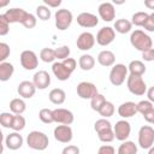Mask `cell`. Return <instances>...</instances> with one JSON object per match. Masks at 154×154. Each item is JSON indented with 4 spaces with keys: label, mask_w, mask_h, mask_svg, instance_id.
<instances>
[{
    "label": "cell",
    "mask_w": 154,
    "mask_h": 154,
    "mask_svg": "<svg viewBox=\"0 0 154 154\" xmlns=\"http://www.w3.org/2000/svg\"><path fill=\"white\" fill-rule=\"evenodd\" d=\"M130 43L134 48H136L140 52H143L148 48L153 47V40L152 37L146 34L143 30L141 29H136L131 32L130 35Z\"/></svg>",
    "instance_id": "cell-1"
},
{
    "label": "cell",
    "mask_w": 154,
    "mask_h": 154,
    "mask_svg": "<svg viewBox=\"0 0 154 154\" xmlns=\"http://www.w3.org/2000/svg\"><path fill=\"white\" fill-rule=\"evenodd\" d=\"M26 144L34 150H45L49 144V138L45 132L34 130L26 136Z\"/></svg>",
    "instance_id": "cell-2"
},
{
    "label": "cell",
    "mask_w": 154,
    "mask_h": 154,
    "mask_svg": "<svg viewBox=\"0 0 154 154\" xmlns=\"http://www.w3.org/2000/svg\"><path fill=\"white\" fill-rule=\"evenodd\" d=\"M126 87L128 90L136 96L144 95L147 90V84L142 78V76H136V75H129L126 77Z\"/></svg>",
    "instance_id": "cell-3"
},
{
    "label": "cell",
    "mask_w": 154,
    "mask_h": 154,
    "mask_svg": "<svg viewBox=\"0 0 154 154\" xmlns=\"http://www.w3.org/2000/svg\"><path fill=\"white\" fill-rule=\"evenodd\" d=\"M72 20H73V14L70 10H67V8L57 10V12L54 14V22H55V26L58 30L64 31V30L69 29L72 24Z\"/></svg>",
    "instance_id": "cell-4"
},
{
    "label": "cell",
    "mask_w": 154,
    "mask_h": 154,
    "mask_svg": "<svg viewBox=\"0 0 154 154\" xmlns=\"http://www.w3.org/2000/svg\"><path fill=\"white\" fill-rule=\"evenodd\" d=\"M128 77V66H125L124 64H113L112 69L109 71V82L116 85L119 87L122 85L125 79Z\"/></svg>",
    "instance_id": "cell-5"
},
{
    "label": "cell",
    "mask_w": 154,
    "mask_h": 154,
    "mask_svg": "<svg viewBox=\"0 0 154 154\" xmlns=\"http://www.w3.org/2000/svg\"><path fill=\"white\" fill-rule=\"evenodd\" d=\"M138 144L142 149H150L154 144V129L150 125H143L138 130Z\"/></svg>",
    "instance_id": "cell-6"
},
{
    "label": "cell",
    "mask_w": 154,
    "mask_h": 154,
    "mask_svg": "<svg viewBox=\"0 0 154 154\" xmlns=\"http://www.w3.org/2000/svg\"><path fill=\"white\" fill-rule=\"evenodd\" d=\"M19 60H20V65L24 70H28V71H31V70H35L37 66H38V58L36 55V53L34 51H30V49H25L20 53V57H19Z\"/></svg>",
    "instance_id": "cell-7"
},
{
    "label": "cell",
    "mask_w": 154,
    "mask_h": 154,
    "mask_svg": "<svg viewBox=\"0 0 154 154\" xmlns=\"http://www.w3.org/2000/svg\"><path fill=\"white\" fill-rule=\"evenodd\" d=\"M116 38V31L112 26H103L101 28L95 37V42L102 47H106L111 45Z\"/></svg>",
    "instance_id": "cell-8"
},
{
    "label": "cell",
    "mask_w": 154,
    "mask_h": 154,
    "mask_svg": "<svg viewBox=\"0 0 154 154\" xmlns=\"http://www.w3.org/2000/svg\"><path fill=\"white\" fill-rule=\"evenodd\" d=\"M112 130H113V134H114V138L122 142V141L128 140V137L130 136L131 125L128 120L122 119V120H118L116 123V125L112 126Z\"/></svg>",
    "instance_id": "cell-9"
},
{
    "label": "cell",
    "mask_w": 154,
    "mask_h": 154,
    "mask_svg": "<svg viewBox=\"0 0 154 154\" xmlns=\"http://www.w3.org/2000/svg\"><path fill=\"white\" fill-rule=\"evenodd\" d=\"M53 135H54V138L60 143H70L73 138V131H72L71 126L66 125V124L55 126Z\"/></svg>",
    "instance_id": "cell-10"
},
{
    "label": "cell",
    "mask_w": 154,
    "mask_h": 154,
    "mask_svg": "<svg viewBox=\"0 0 154 154\" xmlns=\"http://www.w3.org/2000/svg\"><path fill=\"white\" fill-rule=\"evenodd\" d=\"M77 95L83 99V100H90L93 95H95L97 93V88L94 83L91 82H87V81H83V82H79L77 84Z\"/></svg>",
    "instance_id": "cell-11"
},
{
    "label": "cell",
    "mask_w": 154,
    "mask_h": 154,
    "mask_svg": "<svg viewBox=\"0 0 154 154\" xmlns=\"http://www.w3.org/2000/svg\"><path fill=\"white\" fill-rule=\"evenodd\" d=\"M75 120L73 113L67 108H55L53 109V122L58 124H66L71 125Z\"/></svg>",
    "instance_id": "cell-12"
},
{
    "label": "cell",
    "mask_w": 154,
    "mask_h": 154,
    "mask_svg": "<svg viewBox=\"0 0 154 154\" xmlns=\"http://www.w3.org/2000/svg\"><path fill=\"white\" fill-rule=\"evenodd\" d=\"M95 45V36L89 32V31H84L82 34H79V36L77 37L76 41V46L79 51H90Z\"/></svg>",
    "instance_id": "cell-13"
},
{
    "label": "cell",
    "mask_w": 154,
    "mask_h": 154,
    "mask_svg": "<svg viewBox=\"0 0 154 154\" xmlns=\"http://www.w3.org/2000/svg\"><path fill=\"white\" fill-rule=\"evenodd\" d=\"M4 14H5V17H6V19L8 20L10 24H12V23H20V24H23V22H24L25 18L28 17L29 12H26V11L23 10V8L13 7V8L7 10Z\"/></svg>",
    "instance_id": "cell-14"
},
{
    "label": "cell",
    "mask_w": 154,
    "mask_h": 154,
    "mask_svg": "<svg viewBox=\"0 0 154 154\" xmlns=\"http://www.w3.org/2000/svg\"><path fill=\"white\" fill-rule=\"evenodd\" d=\"M97 12H99V17L103 22H112L116 18V8L112 2H107V1L101 2L99 5Z\"/></svg>",
    "instance_id": "cell-15"
},
{
    "label": "cell",
    "mask_w": 154,
    "mask_h": 154,
    "mask_svg": "<svg viewBox=\"0 0 154 154\" xmlns=\"http://www.w3.org/2000/svg\"><path fill=\"white\" fill-rule=\"evenodd\" d=\"M32 83L36 87V89L45 90L51 84V76H49V73L47 71L40 70V71H37V72L34 73V76H32Z\"/></svg>",
    "instance_id": "cell-16"
},
{
    "label": "cell",
    "mask_w": 154,
    "mask_h": 154,
    "mask_svg": "<svg viewBox=\"0 0 154 154\" xmlns=\"http://www.w3.org/2000/svg\"><path fill=\"white\" fill-rule=\"evenodd\" d=\"M77 24L82 28H95L99 24V17L90 12H82L77 16Z\"/></svg>",
    "instance_id": "cell-17"
},
{
    "label": "cell",
    "mask_w": 154,
    "mask_h": 154,
    "mask_svg": "<svg viewBox=\"0 0 154 154\" xmlns=\"http://www.w3.org/2000/svg\"><path fill=\"white\" fill-rule=\"evenodd\" d=\"M17 93L22 99H31L36 93V87L30 81H22L17 87Z\"/></svg>",
    "instance_id": "cell-18"
},
{
    "label": "cell",
    "mask_w": 154,
    "mask_h": 154,
    "mask_svg": "<svg viewBox=\"0 0 154 154\" xmlns=\"http://www.w3.org/2000/svg\"><path fill=\"white\" fill-rule=\"evenodd\" d=\"M23 136L19 135V131H13L11 134L7 135V137L5 138V144L8 149L11 150H17L23 146Z\"/></svg>",
    "instance_id": "cell-19"
},
{
    "label": "cell",
    "mask_w": 154,
    "mask_h": 154,
    "mask_svg": "<svg viewBox=\"0 0 154 154\" xmlns=\"http://www.w3.org/2000/svg\"><path fill=\"white\" fill-rule=\"evenodd\" d=\"M52 72H53V75L57 77V79H59V81H61V82H64V81H67L70 77H71V71H69L65 66H64V64L61 63V61H55V63H53V65H52Z\"/></svg>",
    "instance_id": "cell-20"
},
{
    "label": "cell",
    "mask_w": 154,
    "mask_h": 154,
    "mask_svg": "<svg viewBox=\"0 0 154 154\" xmlns=\"http://www.w3.org/2000/svg\"><path fill=\"white\" fill-rule=\"evenodd\" d=\"M137 113V108H136V103L132 101H126L123 102L119 107H118V114L126 119V118H131Z\"/></svg>",
    "instance_id": "cell-21"
},
{
    "label": "cell",
    "mask_w": 154,
    "mask_h": 154,
    "mask_svg": "<svg viewBox=\"0 0 154 154\" xmlns=\"http://www.w3.org/2000/svg\"><path fill=\"white\" fill-rule=\"evenodd\" d=\"M97 63L101 66L109 67L116 63V55H114V53L112 51H108V49L101 51L99 53V55H97Z\"/></svg>",
    "instance_id": "cell-22"
},
{
    "label": "cell",
    "mask_w": 154,
    "mask_h": 154,
    "mask_svg": "<svg viewBox=\"0 0 154 154\" xmlns=\"http://www.w3.org/2000/svg\"><path fill=\"white\" fill-rule=\"evenodd\" d=\"M14 66L8 61L0 63V82H7L13 76Z\"/></svg>",
    "instance_id": "cell-23"
},
{
    "label": "cell",
    "mask_w": 154,
    "mask_h": 154,
    "mask_svg": "<svg viewBox=\"0 0 154 154\" xmlns=\"http://www.w3.org/2000/svg\"><path fill=\"white\" fill-rule=\"evenodd\" d=\"M48 99L54 105H61L65 102L66 100V93L61 89V88H54L49 91L48 94Z\"/></svg>",
    "instance_id": "cell-24"
},
{
    "label": "cell",
    "mask_w": 154,
    "mask_h": 154,
    "mask_svg": "<svg viewBox=\"0 0 154 154\" xmlns=\"http://www.w3.org/2000/svg\"><path fill=\"white\" fill-rule=\"evenodd\" d=\"M26 109V103L22 97H16L10 101V111L13 114H23Z\"/></svg>",
    "instance_id": "cell-25"
},
{
    "label": "cell",
    "mask_w": 154,
    "mask_h": 154,
    "mask_svg": "<svg viewBox=\"0 0 154 154\" xmlns=\"http://www.w3.org/2000/svg\"><path fill=\"white\" fill-rule=\"evenodd\" d=\"M114 31L119 32V34H128L131 31L132 29V24L130 20L125 19V18H120V19H117L114 22V26H113Z\"/></svg>",
    "instance_id": "cell-26"
},
{
    "label": "cell",
    "mask_w": 154,
    "mask_h": 154,
    "mask_svg": "<svg viewBox=\"0 0 154 154\" xmlns=\"http://www.w3.org/2000/svg\"><path fill=\"white\" fill-rule=\"evenodd\" d=\"M128 72H130V75L143 76V73L146 72V65L141 60H132L128 66Z\"/></svg>",
    "instance_id": "cell-27"
},
{
    "label": "cell",
    "mask_w": 154,
    "mask_h": 154,
    "mask_svg": "<svg viewBox=\"0 0 154 154\" xmlns=\"http://www.w3.org/2000/svg\"><path fill=\"white\" fill-rule=\"evenodd\" d=\"M78 65L83 71H90L95 66V59L90 54H82L78 59Z\"/></svg>",
    "instance_id": "cell-28"
},
{
    "label": "cell",
    "mask_w": 154,
    "mask_h": 154,
    "mask_svg": "<svg viewBox=\"0 0 154 154\" xmlns=\"http://www.w3.org/2000/svg\"><path fill=\"white\" fill-rule=\"evenodd\" d=\"M137 146L132 141H122V144L118 148V154H136Z\"/></svg>",
    "instance_id": "cell-29"
},
{
    "label": "cell",
    "mask_w": 154,
    "mask_h": 154,
    "mask_svg": "<svg viewBox=\"0 0 154 154\" xmlns=\"http://www.w3.org/2000/svg\"><path fill=\"white\" fill-rule=\"evenodd\" d=\"M114 111H116L114 105H113L111 101H107V100H106L97 112H99V114H100L102 118H109V117H112V116L114 114Z\"/></svg>",
    "instance_id": "cell-30"
},
{
    "label": "cell",
    "mask_w": 154,
    "mask_h": 154,
    "mask_svg": "<svg viewBox=\"0 0 154 154\" xmlns=\"http://www.w3.org/2000/svg\"><path fill=\"white\" fill-rule=\"evenodd\" d=\"M40 59L43 61V63H53L55 60V53H54V49L53 48H42L40 51Z\"/></svg>",
    "instance_id": "cell-31"
},
{
    "label": "cell",
    "mask_w": 154,
    "mask_h": 154,
    "mask_svg": "<svg viewBox=\"0 0 154 154\" xmlns=\"http://www.w3.org/2000/svg\"><path fill=\"white\" fill-rule=\"evenodd\" d=\"M106 101V97L102 95V94H100L99 91L95 94V95H93L91 96V99H90V107H91V109L93 111H99L100 109V107L103 105V102Z\"/></svg>",
    "instance_id": "cell-32"
},
{
    "label": "cell",
    "mask_w": 154,
    "mask_h": 154,
    "mask_svg": "<svg viewBox=\"0 0 154 154\" xmlns=\"http://www.w3.org/2000/svg\"><path fill=\"white\" fill-rule=\"evenodd\" d=\"M25 118L22 114H13V119H12V125L11 129L13 131H22L25 128Z\"/></svg>",
    "instance_id": "cell-33"
},
{
    "label": "cell",
    "mask_w": 154,
    "mask_h": 154,
    "mask_svg": "<svg viewBox=\"0 0 154 154\" xmlns=\"http://www.w3.org/2000/svg\"><path fill=\"white\" fill-rule=\"evenodd\" d=\"M96 134H97L99 140H100L101 142H103V143H109V142L114 141V134H113L112 128L103 129V130H101V131H99V132H96Z\"/></svg>",
    "instance_id": "cell-34"
},
{
    "label": "cell",
    "mask_w": 154,
    "mask_h": 154,
    "mask_svg": "<svg viewBox=\"0 0 154 154\" xmlns=\"http://www.w3.org/2000/svg\"><path fill=\"white\" fill-rule=\"evenodd\" d=\"M51 16H52V12H51V10H49L48 6L40 5V6L36 7V17L38 19H41V20L45 22V20H48L51 18Z\"/></svg>",
    "instance_id": "cell-35"
},
{
    "label": "cell",
    "mask_w": 154,
    "mask_h": 154,
    "mask_svg": "<svg viewBox=\"0 0 154 154\" xmlns=\"http://www.w3.org/2000/svg\"><path fill=\"white\" fill-rule=\"evenodd\" d=\"M148 14H149V13L143 12V11L136 12V13H134V14H132V17H131V20H130V22H131V24H132V25H135V26H142V25H143V23H144V20L147 19Z\"/></svg>",
    "instance_id": "cell-36"
},
{
    "label": "cell",
    "mask_w": 154,
    "mask_h": 154,
    "mask_svg": "<svg viewBox=\"0 0 154 154\" xmlns=\"http://www.w3.org/2000/svg\"><path fill=\"white\" fill-rule=\"evenodd\" d=\"M38 118L45 124L53 123V109H49V108H42V109H40Z\"/></svg>",
    "instance_id": "cell-37"
},
{
    "label": "cell",
    "mask_w": 154,
    "mask_h": 154,
    "mask_svg": "<svg viewBox=\"0 0 154 154\" xmlns=\"http://www.w3.org/2000/svg\"><path fill=\"white\" fill-rule=\"evenodd\" d=\"M54 53H55V59H60V60H64L66 58L70 57V47L69 46H60L58 48L54 49Z\"/></svg>",
    "instance_id": "cell-38"
},
{
    "label": "cell",
    "mask_w": 154,
    "mask_h": 154,
    "mask_svg": "<svg viewBox=\"0 0 154 154\" xmlns=\"http://www.w3.org/2000/svg\"><path fill=\"white\" fill-rule=\"evenodd\" d=\"M136 108H137V113L143 114V113H146V112L153 109V108H154V105H153V102L149 101V100H142V101H140L138 103H136Z\"/></svg>",
    "instance_id": "cell-39"
},
{
    "label": "cell",
    "mask_w": 154,
    "mask_h": 154,
    "mask_svg": "<svg viewBox=\"0 0 154 154\" xmlns=\"http://www.w3.org/2000/svg\"><path fill=\"white\" fill-rule=\"evenodd\" d=\"M12 119H13V113L11 112H2L0 113V125L4 128L10 129L12 125Z\"/></svg>",
    "instance_id": "cell-40"
},
{
    "label": "cell",
    "mask_w": 154,
    "mask_h": 154,
    "mask_svg": "<svg viewBox=\"0 0 154 154\" xmlns=\"http://www.w3.org/2000/svg\"><path fill=\"white\" fill-rule=\"evenodd\" d=\"M108 128H112V124L111 122L107 119V118H101V119H97L94 124V130L96 132L103 130V129H108Z\"/></svg>",
    "instance_id": "cell-41"
},
{
    "label": "cell",
    "mask_w": 154,
    "mask_h": 154,
    "mask_svg": "<svg viewBox=\"0 0 154 154\" xmlns=\"http://www.w3.org/2000/svg\"><path fill=\"white\" fill-rule=\"evenodd\" d=\"M10 32V23L5 14H0V36H6Z\"/></svg>",
    "instance_id": "cell-42"
},
{
    "label": "cell",
    "mask_w": 154,
    "mask_h": 154,
    "mask_svg": "<svg viewBox=\"0 0 154 154\" xmlns=\"http://www.w3.org/2000/svg\"><path fill=\"white\" fill-rule=\"evenodd\" d=\"M11 54L10 46L6 42H0V63L5 61Z\"/></svg>",
    "instance_id": "cell-43"
},
{
    "label": "cell",
    "mask_w": 154,
    "mask_h": 154,
    "mask_svg": "<svg viewBox=\"0 0 154 154\" xmlns=\"http://www.w3.org/2000/svg\"><path fill=\"white\" fill-rule=\"evenodd\" d=\"M142 28H143L144 30L149 31V32H153V31H154V13H149V14H148V17H147V19L144 20Z\"/></svg>",
    "instance_id": "cell-44"
},
{
    "label": "cell",
    "mask_w": 154,
    "mask_h": 154,
    "mask_svg": "<svg viewBox=\"0 0 154 154\" xmlns=\"http://www.w3.org/2000/svg\"><path fill=\"white\" fill-rule=\"evenodd\" d=\"M36 23H37V19H36V17L32 14V13H29L28 14V17L25 18V20L23 22V26H25L26 29H32V28H35L36 26Z\"/></svg>",
    "instance_id": "cell-45"
},
{
    "label": "cell",
    "mask_w": 154,
    "mask_h": 154,
    "mask_svg": "<svg viewBox=\"0 0 154 154\" xmlns=\"http://www.w3.org/2000/svg\"><path fill=\"white\" fill-rule=\"evenodd\" d=\"M63 64H64V66L69 70V71H71V72H73L75 70H76V67H77V61L73 59V58H66V59H64L63 61H61Z\"/></svg>",
    "instance_id": "cell-46"
},
{
    "label": "cell",
    "mask_w": 154,
    "mask_h": 154,
    "mask_svg": "<svg viewBox=\"0 0 154 154\" xmlns=\"http://www.w3.org/2000/svg\"><path fill=\"white\" fill-rule=\"evenodd\" d=\"M97 153L99 154H114L116 153V149L111 144H103V146H101L97 149Z\"/></svg>",
    "instance_id": "cell-47"
},
{
    "label": "cell",
    "mask_w": 154,
    "mask_h": 154,
    "mask_svg": "<svg viewBox=\"0 0 154 154\" xmlns=\"http://www.w3.org/2000/svg\"><path fill=\"white\" fill-rule=\"evenodd\" d=\"M142 58H143V60L144 61H153L154 60V48L152 47V48H148V49H146V51H143L142 52Z\"/></svg>",
    "instance_id": "cell-48"
},
{
    "label": "cell",
    "mask_w": 154,
    "mask_h": 154,
    "mask_svg": "<svg viewBox=\"0 0 154 154\" xmlns=\"http://www.w3.org/2000/svg\"><path fill=\"white\" fill-rule=\"evenodd\" d=\"M79 148L77 147V146H73V144H70V146H67V147H65L64 149H63V154H79Z\"/></svg>",
    "instance_id": "cell-49"
},
{
    "label": "cell",
    "mask_w": 154,
    "mask_h": 154,
    "mask_svg": "<svg viewBox=\"0 0 154 154\" xmlns=\"http://www.w3.org/2000/svg\"><path fill=\"white\" fill-rule=\"evenodd\" d=\"M43 1V4L46 5V6H48L49 8H57V7H59L60 5H61V2H63V0H42Z\"/></svg>",
    "instance_id": "cell-50"
},
{
    "label": "cell",
    "mask_w": 154,
    "mask_h": 154,
    "mask_svg": "<svg viewBox=\"0 0 154 154\" xmlns=\"http://www.w3.org/2000/svg\"><path fill=\"white\" fill-rule=\"evenodd\" d=\"M142 116H143V118H144V120L147 123H149V124H153L154 123V108L150 109V111H148V112H146V113H143Z\"/></svg>",
    "instance_id": "cell-51"
},
{
    "label": "cell",
    "mask_w": 154,
    "mask_h": 154,
    "mask_svg": "<svg viewBox=\"0 0 154 154\" xmlns=\"http://www.w3.org/2000/svg\"><path fill=\"white\" fill-rule=\"evenodd\" d=\"M146 94H147V96H148V100L153 102V101H154V88H153V87H150L149 89L147 88Z\"/></svg>",
    "instance_id": "cell-52"
},
{
    "label": "cell",
    "mask_w": 154,
    "mask_h": 154,
    "mask_svg": "<svg viewBox=\"0 0 154 154\" xmlns=\"http://www.w3.org/2000/svg\"><path fill=\"white\" fill-rule=\"evenodd\" d=\"M144 6L149 10H154V0H144Z\"/></svg>",
    "instance_id": "cell-53"
},
{
    "label": "cell",
    "mask_w": 154,
    "mask_h": 154,
    "mask_svg": "<svg viewBox=\"0 0 154 154\" xmlns=\"http://www.w3.org/2000/svg\"><path fill=\"white\" fill-rule=\"evenodd\" d=\"M10 1H11V0H0V8L6 7V6L10 4Z\"/></svg>",
    "instance_id": "cell-54"
},
{
    "label": "cell",
    "mask_w": 154,
    "mask_h": 154,
    "mask_svg": "<svg viewBox=\"0 0 154 154\" xmlns=\"http://www.w3.org/2000/svg\"><path fill=\"white\" fill-rule=\"evenodd\" d=\"M125 1L126 0H112V4L113 5H123V4H125Z\"/></svg>",
    "instance_id": "cell-55"
},
{
    "label": "cell",
    "mask_w": 154,
    "mask_h": 154,
    "mask_svg": "<svg viewBox=\"0 0 154 154\" xmlns=\"http://www.w3.org/2000/svg\"><path fill=\"white\" fill-rule=\"evenodd\" d=\"M4 141V134H2V130L0 129V143H2Z\"/></svg>",
    "instance_id": "cell-56"
},
{
    "label": "cell",
    "mask_w": 154,
    "mask_h": 154,
    "mask_svg": "<svg viewBox=\"0 0 154 154\" xmlns=\"http://www.w3.org/2000/svg\"><path fill=\"white\" fill-rule=\"evenodd\" d=\"M4 152V144L2 143H0V154Z\"/></svg>",
    "instance_id": "cell-57"
},
{
    "label": "cell",
    "mask_w": 154,
    "mask_h": 154,
    "mask_svg": "<svg viewBox=\"0 0 154 154\" xmlns=\"http://www.w3.org/2000/svg\"><path fill=\"white\" fill-rule=\"evenodd\" d=\"M100 1H102V0H100Z\"/></svg>",
    "instance_id": "cell-58"
}]
</instances>
